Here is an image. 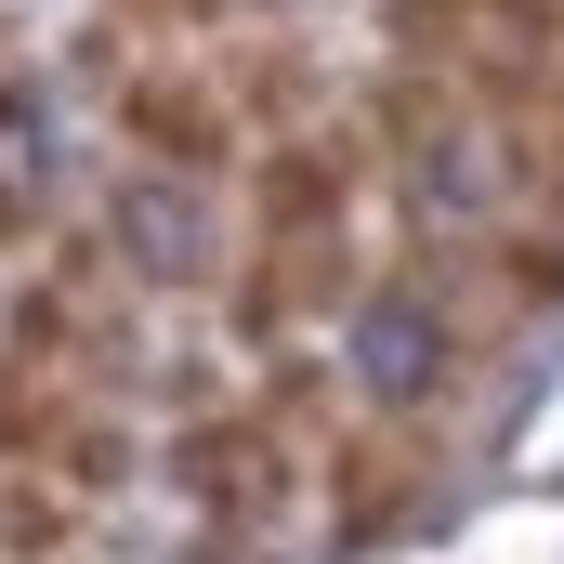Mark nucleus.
Returning <instances> with one entry per match:
<instances>
[{"instance_id": "obj_1", "label": "nucleus", "mask_w": 564, "mask_h": 564, "mask_svg": "<svg viewBox=\"0 0 564 564\" xmlns=\"http://www.w3.org/2000/svg\"><path fill=\"white\" fill-rule=\"evenodd\" d=\"M171 486L197 499V525H210V552H263L289 525V499H302V446H289L250 394H224V408H184L171 421Z\"/></svg>"}, {"instance_id": "obj_7", "label": "nucleus", "mask_w": 564, "mask_h": 564, "mask_svg": "<svg viewBox=\"0 0 564 564\" xmlns=\"http://www.w3.org/2000/svg\"><path fill=\"white\" fill-rule=\"evenodd\" d=\"M40 210H53V197H40V106L0 79V250L40 237Z\"/></svg>"}, {"instance_id": "obj_2", "label": "nucleus", "mask_w": 564, "mask_h": 564, "mask_svg": "<svg viewBox=\"0 0 564 564\" xmlns=\"http://www.w3.org/2000/svg\"><path fill=\"white\" fill-rule=\"evenodd\" d=\"M315 473H328V539L381 552L394 525H421V499H433V433H421V408H355L315 446Z\"/></svg>"}, {"instance_id": "obj_4", "label": "nucleus", "mask_w": 564, "mask_h": 564, "mask_svg": "<svg viewBox=\"0 0 564 564\" xmlns=\"http://www.w3.org/2000/svg\"><path fill=\"white\" fill-rule=\"evenodd\" d=\"M119 132H132L171 184H210V171L237 158V106H224V79H210V66H171V53H158V66L119 79Z\"/></svg>"}, {"instance_id": "obj_3", "label": "nucleus", "mask_w": 564, "mask_h": 564, "mask_svg": "<svg viewBox=\"0 0 564 564\" xmlns=\"http://www.w3.org/2000/svg\"><path fill=\"white\" fill-rule=\"evenodd\" d=\"M355 302H368L355 237H250V250H237V289H224L237 341H263V355H289L302 328H328V315H355Z\"/></svg>"}, {"instance_id": "obj_5", "label": "nucleus", "mask_w": 564, "mask_h": 564, "mask_svg": "<svg viewBox=\"0 0 564 564\" xmlns=\"http://www.w3.org/2000/svg\"><path fill=\"white\" fill-rule=\"evenodd\" d=\"M473 276L499 289V315H552L564 302V224H486V250H473Z\"/></svg>"}, {"instance_id": "obj_8", "label": "nucleus", "mask_w": 564, "mask_h": 564, "mask_svg": "<svg viewBox=\"0 0 564 564\" xmlns=\"http://www.w3.org/2000/svg\"><path fill=\"white\" fill-rule=\"evenodd\" d=\"M119 13H144V26H184V13H197V0H119Z\"/></svg>"}, {"instance_id": "obj_6", "label": "nucleus", "mask_w": 564, "mask_h": 564, "mask_svg": "<svg viewBox=\"0 0 564 564\" xmlns=\"http://www.w3.org/2000/svg\"><path fill=\"white\" fill-rule=\"evenodd\" d=\"M93 525V499H66L53 473H0V564H66Z\"/></svg>"}]
</instances>
